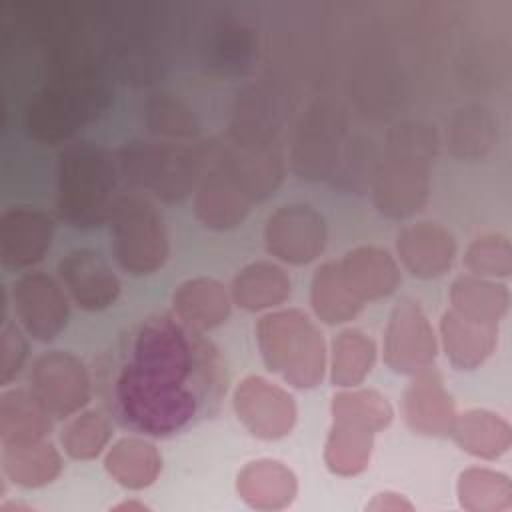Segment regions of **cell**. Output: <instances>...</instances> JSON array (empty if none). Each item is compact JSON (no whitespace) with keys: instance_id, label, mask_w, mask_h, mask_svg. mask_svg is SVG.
Listing matches in <instances>:
<instances>
[{"instance_id":"1","label":"cell","mask_w":512,"mask_h":512,"mask_svg":"<svg viewBox=\"0 0 512 512\" xmlns=\"http://www.w3.org/2000/svg\"><path fill=\"white\" fill-rule=\"evenodd\" d=\"M94 386L118 426L172 438L218 412L226 370L218 348L198 328L172 314H152L98 356Z\"/></svg>"},{"instance_id":"2","label":"cell","mask_w":512,"mask_h":512,"mask_svg":"<svg viewBox=\"0 0 512 512\" xmlns=\"http://www.w3.org/2000/svg\"><path fill=\"white\" fill-rule=\"evenodd\" d=\"M116 258L134 274L158 268L166 258L162 218L142 198L126 196L114 210Z\"/></svg>"},{"instance_id":"3","label":"cell","mask_w":512,"mask_h":512,"mask_svg":"<svg viewBox=\"0 0 512 512\" xmlns=\"http://www.w3.org/2000/svg\"><path fill=\"white\" fill-rule=\"evenodd\" d=\"M60 276L76 300L86 310L110 306L120 294V282L100 252L80 248L60 262Z\"/></svg>"},{"instance_id":"4","label":"cell","mask_w":512,"mask_h":512,"mask_svg":"<svg viewBox=\"0 0 512 512\" xmlns=\"http://www.w3.org/2000/svg\"><path fill=\"white\" fill-rule=\"evenodd\" d=\"M446 348L458 366L480 364L494 348V330L456 314H446L444 322Z\"/></svg>"},{"instance_id":"5","label":"cell","mask_w":512,"mask_h":512,"mask_svg":"<svg viewBox=\"0 0 512 512\" xmlns=\"http://www.w3.org/2000/svg\"><path fill=\"white\" fill-rule=\"evenodd\" d=\"M466 264L474 274L508 276L512 268L510 244L504 236H484L478 238L466 256Z\"/></svg>"}]
</instances>
